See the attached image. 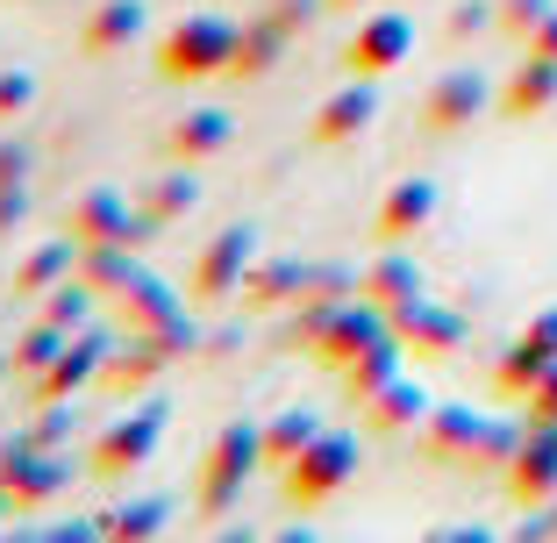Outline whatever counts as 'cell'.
I'll return each instance as SVG.
<instances>
[{"instance_id": "13", "label": "cell", "mask_w": 557, "mask_h": 543, "mask_svg": "<svg viewBox=\"0 0 557 543\" xmlns=\"http://www.w3.org/2000/svg\"><path fill=\"white\" fill-rule=\"evenodd\" d=\"M508 494L515 501H550L557 494V422H536L529 444H515L508 458Z\"/></svg>"}, {"instance_id": "1", "label": "cell", "mask_w": 557, "mask_h": 543, "mask_svg": "<svg viewBox=\"0 0 557 543\" xmlns=\"http://www.w3.org/2000/svg\"><path fill=\"white\" fill-rule=\"evenodd\" d=\"M236 22L230 15H180L172 29L158 36V72L172 86H186V79H214V72H230V58H236Z\"/></svg>"}, {"instance_id": "34", "label": "cell", "mask_w": 557, "mask_h": 543, "mask_svg": "<svg viewBox=\"0 0 557 543\" xmlns=\"http://www.w3.org/2000/svg\"><path fill=\"white\" fill-rule=\"evenodd\" d=\"M72 429H79L72 400H44V415L29 422V444H44V451H72Z\"/></svg>"}, {"instance_id": "11", "label": "cell", "mask_w": 557, "mask_h": 543, "mask_svg": "<svg viewBox=\"0 0 557 543\" xmlns=\"http://www.w3.org/2000/svg\"><path fill=\"white\" fill-rule=\"evenodd\" d=\"M394 330V314L379 308V300H344V314H336V322H329V336L322 344H314V358H329L336 365V372H344L350 358H358L364 344H379V336Z\"/></svg>"}, {"instance_id": "29", "label": "cell", "mask_w": 557, "mask_h": 543, "mask_svg": "<svg viewBox=\"0 0 557 543\" xmlns=\"http://www.w3.org/2000/svg\"><path fill=\"white\" fill-rule=\"evenodd\" d=\"M65 344H72V330H58V322H29V330L15 336V372L36 386V379L58 365V350H65Z\"/></svg>"}, {"instance_id": "33", "label": "cell", "mask_w": 557, "mask_h": 543, "mask_svg": "<svg viewBox=\"0 0 557 543\" xmlns=\"http://www.w3.org/2000/svg\"><path fill=\"white\" fill-rule=\"evenodd\" d=\"M144 208L158 214V222H186V214L200 208V180H194V172H164V180L144 194Z\"/></svg>"}, {"instance_id": "8", "label": "cell", "mask_w": 557, "mask_h": 543, "mask_svg": "<svg viewBox=\"0 0 557 543\" xmlns=\"http://www.w3.org/2000/svg\"><path fill=\"white\" fill-rule=\"evenodd\" d=\"M115 344H122V336H115V330H100V322L72 330V344L58 350V365L36 379V400H72V394H86V386L108 372V350H115Z\"/></svg>"}, {"instance_id": "20", "label": "cell", "mask_w": 557, "mask_h": 543, "mask_svg": "<svg viewBox=\"0 0 557 543\" xmlns=\"http://www.w3.org/2000/svg\"><path fill=\"white\" fill-rule=\"evenodd\" d=\"M429 214H436V180H400L394 194L379 200V236L408 244L414 230H429Z\"/></svg>"}, {"instance_id": "15", "label": "cell", "mask_w": 557, "mask_h": 543, "mask_svg": "<svg viewBox=\"0 0 557 543\" xmlns=\"http://www.w3.org/2000/svg\"><path fill=\"white\" fill-rule=\"evenodd\" d=\"M122 314H129V330H180L186 322V300L172 280H158V272H136L129 286H122Z\"/></svg>"}, {"instance_id": "44", "label": "cell", "mask_w": 557, "mask_h": 543, "mask_svg": "<svg viewBox=\"0 0 557 543\" xmlns=\"http://www.w3.org/2000/svg\"><path fill=\"white\" fill-rule=\"evenodd\" d=\"M0 379H8V365H0Z\"/></svg>"}, {"instance_id": "18", "label": "cell", "mask_w": 557, "mask_h": 543, "mask_svg": "<svg viewBox=\"0 0 557 543\" xmlns=\"http://www.w3.org/2000/svg\"><path fill=\"white\" fill-rule=\"evenodd\" d=\"M394 336H400V344H414V350H458L465 322L450 308H436L429 294H414V300H400V308H394Z\"/></svg>"}, {"instance_id": "6", "label": "cell", "mask_w": 557, "mask_h": 543, "mask_svg": "<svg viewBox=\"0 0 557 543\" xmlns=\"http://www.w3.org/2000/svg\"><path fill=\"white\" fill-rule=\"evenodd\" d=\"M194 344H200L194 322H180V330H129L115 350H108V372H100V379H108L115 394H136V386H150V379H158L164 365L186 358Z\"/></svg>"}, {"instance_id": "19", "label": "cell", "mask_w": 557, "mask_h": 543, "mask_svg": "<svg viewBox=\"0 0 557 543\" xmlns=\"http://www.w3.org/2000/svg\"><path fill=\"white\" fill-rule=\"evenodd\" d=\"M144 29H150V8H144V0H100L94 15H86V36H79V44L94 50V58H115V50H129Z\"/></svg>"}, {"instance_id": "23", "label": "cell", "mask_w": 557, "mask_h": 543, "mask_svg": "<svg viewBox=\"0 0 557 543\" xmlns=\"http://www.w3.org/2000/svg\"><path fill=\"white\" fill-rule=\"evenodd\" d=\"M314 436H322V415H314V408H278L272 422H264V465H278V472H286V465H294Z\"/></svg>"}, {"instance_id": "35", "label": "cell", "mask_w": 557, "mask_h": 543, "mask_svg": "<svg viewBox=\"0 0 557 543\" xmlns=\"http://www.w3.org/2000/svg\"><path fill=\"white\" fill-rule=\"evenodd\" d=\"M29 100H36V72L29 65H0V122L29 115Z\"/></svg>"}, {"instance_id": "26", "label": "cell", "mask_w": 557, "mask_h": 543, "mask_svg": "<svg viewBox=\"0 0 557 543\" xmlns=\"http://www.w3.org/2000/svg\"><path fill=\"white\" fill-rule=\"evenodd\" d=\"M136 272H144V264H136L129 244H79V280L94 286V294H122Z\"/></svg>"}, {"instance_id": "32", "label": "cell", "mask_w": 557, "mask_h": 543, "mask_svg": "<svg viewBox=\"0 0 557 543\" xmlns=\"http://www.w3.org/2000/svg\"><path fill=\"white\" fill-rule=\"evenodd\" d=\"M44 322H58V330H86V322H94V286H86L79 272H72V280H58L44 294Z\"/></svg>"}, {"instance_id": "17", "label": "cell", "mask_w": 557, "mask_h": 543, "mask_svg": "<svg viewBox=\"0 0 557 543\" xmlns=\"http://www.w3.org/2000/svg\"><path fill=\"white\" fill-rule=\"evenodd\" d=\"M472 115H486V79L479 72H443L422 100V122L429 129H465Z\"/></svg>"}, {"instance_id": "16", "label": "cell", "mask_w": 557, "mask_h": 543, "mask_svg": "<svg viewBox=\"0 0 557 543\" xmlns=\"http://www.w3.org/2000/svg\"><path fill=\"white\" fill-rule=\"evenodd\" d=\"M379 115V86L372 79H350L344 94L322 100V115H314V144H350V136H364Z\"/></svg>"}, {"instance_id": "39", "label": "cell", "mask_w": 557, "mask_h": 543, "mask_svg": "<svg viewBox=\"0 0 557 543\" xmlns=\"http://www.w3.org/2000/svg\"><path fill=\"white\" fill-rule=\"evenodd\" d=\"M500 15H508V29H522V36H529V29H536L543 15H550V0H508Z\"/></svg>"}, {"instance_id": "5", "label": "cell", "mask_w": 557, "mask_h": 543, "mask_svg": "<svg viewBox=\"0 0 557 543\" xmlns=\"http://www.w3.org/2000/svg\"><path fill=\"white\" fill-rule=\"evenodd\" d=\"M158 230H164L158 214L129 208L115 186H94V194L72 200V244H129V250H144Z\"/></svg>"}, {"instance_id": "25", "label": "cell", "mask_w": 557, "mask_h": 543, "mask_svg": "<svg viewBox=\"0 0 557 543\" xmlns=\"http://www.w3.org/2000/svg\"><path fill=\"white\" fill-rule=\"evenodd\" d=\"M100 522H108V543H150V536L172 529V501H158V494L122 501V508H108Z\"/></svg>"}, {"instance_id": "31", "label": "cell", "mask_w": 557, "mask_h": 543, "mask_svg": "<svg viewBox=\"0 0 557 543\" xmlns=\"http://www.w3.org/2000/svg\"><path fill=\"white\" fill-rule=\"evenodd\" d=\"M364 408H372L379 429H408V422H422V415H429V394L414 386V379H394V386H379Z\"/></svg>"}, {"instance_id": "41", "label": "cell", "mask_w": 557, "mask_h": 543, "mask_svg": "<svg viewBox=\"0 0 557 543\" xmlns=\"http://www.w3.org/2000/svg\"><path fill=\"white\" fill-rule=\"evenodd\" d=\"M529 58H550L557 65V15H543L536 29H529Z\"/></svg>"}, {"instance_id": "7", "label": "cell", "mask_w": 557, "mask_h": 543, "mask_svg": "<svg viewBox=\"0 0 557 543\" xmlns=\"http://www.w3.org/2000/svg\"><path fill=\"white\" fill-rule=\"evenodd\" d=\"M158 436H164V400H150V408L108 422L94 436V472L100 479H122V472H136V465H150V458H158Z\"/></svg>"}, {"instance_id": "30", "label": "cell", "mask_w": 557, "mask_h": 543, "mask_svg": "<svg viewBox=\"0 0 557 543\" xmlns=\"http://www.w3.org/2000/svg\"><path fill=\"white\" fill-rule=\"evenodd\" d=\"M358 286H364V300H379V308L394 314L400 300H414V294H422V272H414L408 258H379L372 272H364V280H358Z\"/></svg>"}, {"instance_id": "21", "label": "cell", "mask_w": 557, "mask_h": 543, "mask_svg": "<svg viewBox=\"0 0 557 543\" xmlns=\"http://www.w3.org/2000/svg\"><path fill=\"white\" fill-rule=\"evenodd\" d=\"M286 44H294V29H286L278 15L244 22V36H236V58H230V79H264V72L286 58Z\"/></svg>"}, {"instance_id": "4", "label": "cell", "mask_w": 557, "mask_h": 543, "mask_svg": "<svg viewBox=\"0 0 557 543\" xmlns=\"http://www.w3.org/2000/svg\"><path fill=\"white\" fill-rule=\"evenodd\" d=\"M0 486L15 494V508H50L72 486V451H44L29 444V429L0 444Z\"/></svg>"}, {"instance_id": "2", "label": "cell", "mask_w": 557, "mask_h": 543, "mask_svg": "<svg viewBox=\"0 0 557 543\" xmlns=\"http://www.w3.org/2000/svg\"><path fill=\"white\" fill-rule=\"evenodd\" d=\"M264 465V422H230L208 444V465H200V508L230 515L244 501V479Z\"/></svg>"}, {"instance_id": "36", "label": "cell", "mask_w": 557, "mask_h": 543, "mask_svg": "<svg viewBox=\"0 0 557 543\" xmlns=\"http://www.w3.org/2000/svg\"><path fill=\"white\" fill-rule=\"evenodd\" d=\"M22 222H29V180H22V186H0V236L22 230Z\"/></svg>"}, {"instance_id": "22", "label": "cell", "mask_w": 557, "mask_h": 543, "mask_svg": "<svg viewBox=\"0 0 557 543\" xmlns=\"http://www.w3.org/2000/svg\"><path fill=\"white\" fill-rule=\"evenodd\" d=\"M308 294V264L300 258H258L244 272V300L250 308H286V300Z\"/></svg>"}, {"instance_id": "37", "label": "cell", "mask_w": 557, "mask_h": 543, "mask_svg": "<svg viewBox=\"0 0 557 543\" xmlns=\"http://www.w3.org/2000/svg\"><path fill=\"white\" fill-rule=\"evenodd\" d=\"M529 422H557V365L529 386Z\"/></svg>"}, {"instance_id": "10", "label": "cell", "mask_w": 557, "mask_h": 543, "mask_svg": "<svg viewBox=\"0 0 557 543\" xmlns=\"http://www.w3.org/2000/svg\"><path fill=\"white\" fill-rule=\"evenodd\" d=\"M250 264H258V230H250V222H230V230L208 236V250L194 258V294H200V300L236 294Z\"/></svg>"}, {"instance_id": "28", "label": "cell", "mask_w": 557, "mask_h": 543, "mask_svg": "<svg viewBox=\"0 0 557 543\" xmlns=\"http://www.w3.org/2000/svg\"><path fill=\"white\" fill-rule=\"evenodd\" d=\"M550 100H557V65L550 58H529V65L508 79L500 108H508V115H536V108H550Z\"/></svg>"}, {"instance_id": "38", "label": "cell", "mask_w": 557, "mask_h": 543, "mask_svg": "<svg viewBox=\"0 0 557 543\" xmlns=\"http://www.w3.org/2000/svg\"><path fill=\"white\" fill-rule=\"evenodd\" d=\"M322 8H329V0H272V15L286 22V29H308V22L322 15Z\"/></svg>"}, {"instance_id": "12", "label": "cell", "mask_w": 557, "mask_h": 543, "mask_svg": "<svg viewBox=\"0 0 557 543\" xmlns=\"http://www.w3.org/2000/svg\"><path fill=\"white\" fill-rule=\"evenodd\" d=\"M230 144H236L230 108H186V115L172 122V136H164V150H172L180 165H208V158H222Z\"/></svg>"}, {"instance_id": "43", "label": "cell", "mask_w": 557, "mask_h": 543, "mask_svg": "<svg viewBox=\"0 0 557 543\" xmlns=\"http://www.w3.org/2000/svg\"><path fill=\"white\" fill-rule=\"evenodd\" d=\"M329 8H358V0H329Z\"/></svg>"}, {"instance_id": "27", "label": "cell", "mask_w": 557, "mask_h": 543, "mask_svg": "<svg viewBox=\"0 0 557 543\" xmlns=\"http://www.w3.org/2000/svg\"><path fill=\"white\" fill-rule=\"evenodd\" d=\"M79 272V244H36L29 258L15 264V294H50L58 280Z\"/></svg>"}, {"instance_id": "42", "label": "cell", "mask_w": 557, "mask_h": 543, "mask_svg": "<svg viewBox=\"0 0 557 543\" xmlns=\"http://www.w3.org/2000/svg\"><path fill=\"white\" fill-rule=\"evenodd\" d=\"M0 515H15V494H8V486H0Z\"/></svg>"}, {"instance_id": "24", "label": "cell", "mask_w": 557, "mask_h": 543, "mask_svg": "<svg viewBox=\"0 0 557 543\" xmlns=\"http://www.w3.org/2000/svg\"><path fill=\"white\" fill-rule=\"evenodd\" d=\"M400 350H408V344H400L394 330L379 336V344H364L358 358L344 365V379H350V394H358V400H372L379 386H394V379H400Z\"/></svg>"}, {"instance_id": "9", "label": "cell", "mask_w": 557, "mask_h": 543, "mask_svg": "<svg viewBox=\"0 0 557 543\" xmlns=\"http://www.w3.org/2000/svg\"><path fill=\"white\" fill-rule=\"evenodd\" d=\"M408 50H414V22L394 15V8H379V15H364L358 36L344 44V65H350V79H379V72H394Z\"/></svg>"}, {"instance_id": "3", "label": "cell", "mask_w": 557, "mask_h": 543, "mask_svg": "<svg viewBox=\"0 0 557 543\" xmlns=\"http://www.w3.org/2000/svg\"><path fill=\"white\" fill-rule=\"evenodd\" d=\"M350 479H358V436L322 429V436H314V444L286 465V501H294V508H322V501L344 494Z\"/></svg>"}, {"instance_id": "40", "label": "cell", "mask_w": 557, "mask_h": 543, "mask_svg": "<svg viewBox=\"0 0 557 543\" xmlns=\"http://www.w3.org/2000/svg\"><path fill=\"white\" fill-rule=\"evenodd\" d=\"M29 180V150L22 144H0V186H22Z\"/></svg>"}, {"instance_id": "14", "label": "cell", "mask_w": 557, "mask_h": 543, "mask_svg": "<svg viewBox=\"0 0 557 543\" xmlns=\"http://www.w3.org/2000/svg\"><path fill=\"white\" fill-rule=\"evenodd\" d=\"M550 365H557V308H543L536 322L522 330V344L500 358V386H508V394H529Z\"/></svg>"}]
</instances>
